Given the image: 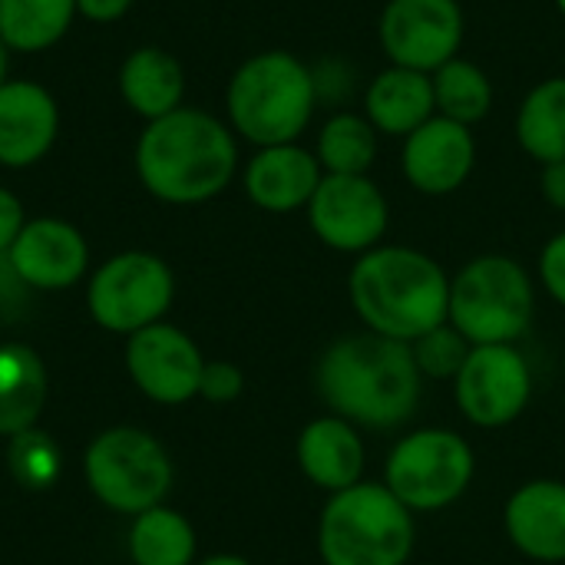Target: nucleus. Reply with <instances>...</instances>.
<instances>
[{
	"mask_svg": "<svg viewBox=\"0 0 565 565\" xmlns=\"http://www.w3.org/2000/svg\"><path fill=\"white\" fill-rule=\"evenodd\" d=\"M175 298L172 268L152 252H119L106 258L86 285L89 318L109 334H136L159 324Z\"/></svg>",
	"mask_w": 565,
	"mask_h": 565,
	"instance_id": "9",
	"label": "nucleus"
},
{
	"mask_svg": "<svg viewBox=\"0 0 565 565\" xmlns=\"http://www.w3.org/2000/svg\"><path fill=\"white\" fill-rule=\"evenodd\" d=\"M430 79H434L437 116H447V119L473 129L493 113V99H497L493 79L487 76V70L480 63H473L467 56H454L440 70H434Z\"/></svg>",
	"mask_w": 565,
	"mask_h": 565,
	"instance_id": "26",
	"label": "nucleus"
},
{
	"mask_svg": "<svg viewBox=\"0 0 565 565\" xmlns=\"http://www.w3.org/2000/svg\"><path fill=\"white\" fill-rule=\"evenodd\" d=\"M122 103L146 122L185 106V66L162 46H136L116 73Z\"/></svg>",
	"mask_w": 565,
	"mask_h": 565,
	"instance_id": "21",
	"label": "nucleus"
},
{
	"mask_svg": "<svg viewBox=\"0 0 565 565\" xmlns=\"http://www.w3.org/2000/svg\"><path fill=\"white\" fill-rule=\"evenodd\" d=\"M7 70H10V50H7L3 40H0V83L7 79Z\"/></svg>",
	"mask_w": 565,
	"mask_h": 565,
	"instance_id": "37",
	"label": "nucleus"
},
{
	"mask_svg": "<svg viewBox=\"0 0 565 565\" xmlns=\"http://www.w3.org/2000/svg\"><path fill=\"white\" fill-rule=\"evenodd\" d=\"M242 391H245V374L232 361H205L199 397H205L209 404H232L242 397Z\"/></svg>",
	"mask_w": 565,
	"mask_h": 565,
	"instance_id": "31",
	"label": "nucleus"
},
{
	"mask_svg": "<svg viewBox=\"0 0 565 565\" xmlns=\"http://www.w3.org/2000/svg\"><path fill=\"white\" fill-rule=\"evenodd\" d=\"M195 546L192 523L169 507H152L132 516L129 559L136 565H192Z\"/></svg>",
	"mask_w": 565,
	"mask_h": 565,
	"instance_id": "27",
	"label": "nucleus"
},
{
	"mask_svg": "<svg viewBox=\"0 0 565 565\" xmlns=\"http://www.w3.org/2000/svg\"><path fill=\"white\" fill-rule=\"evenodd\" d=\"M533 318L536 281L510 255H477L450 278L447 321L470 344H520Z\"/></svg>",
	"mask_w": 565,
	"mask_h": 565,
	"instance_id": "6",
	"label": "nucleus"
},
{
	"mask_svg": "<svg viewBox=\"0 0 565 565\" xmlns=\"http://www.w3.org/2000/svg\"><path fill=\"white\" fill-rule=\"evenodd\" d=\"M361 106H364L361 113L371 119V126L381 136H387V139H407L430 116H437L434 79H430V73L387 63L384 70H377L364 83Z\"/></svg>",
	"mask_w": 565,
	"mask_h": 565,
	"instance_id": "20",
	"label": "nucleus"
},
{
	"mask_svg": "<svg viewBox=\"0 0 565 565\" xmlns=\"http://www.w3.org/2000/svg\"><path fill=\"white\" fill-rule=\"evenodd\" d=\"M295 454L308 483H315L328 497L364 480V460H367L364 437L351 420L338 414H324L305 424Z\"/></svg>",
	"mask_w": 565,
	"mask_h": 565,
	"instance_id": "19",
	"label": "nucleus"
},
{
	"mask_svg": "<svg viewBox=\"0 0 565 565\" xmlns=\"http://www.w3.org/2000/svg\"><path fill=\"white\" fill-rule=\"evenodd\" d=\"M26 225V212L17 192H10L7 185H0V258H7V252L13 248L17 235Z\"/></svg>",
	"mask_w": 565,
	"mask_h": 565,
	"instance_id": "33",
	"label": "nucleus"
},
{
	"mask_svg": "<svg viewBox=\"0 0 565 565\" xmlns=\"http://www.w3.org/2000/svg\"><path fill=\"white\" fill-rule=\"evenodd\" d=\"M318 109L311 63L291 50L245 56L225 86V122L255 149L301 142Z\"/></svg>",
	"mask_w": 565,
	"mask_h": 565,
	"instance_id": "4",
	"label": "nucleus"
},
{
	"mask_svg": "<svg viewBox=\"0 0 565 565\" xmlns=\"http://www.w3.org/2000/svg\"><path fill=\"white\" fill-rule=\"evenodd\" d=\"M76 20V0H0V40L10 53L56 46Z\"/></svg>",
	"mask_w": 565,
	"mask_h": 565,
	"instance_id": "25",
	"label": "nucleus"
},
{
	"mask_svg": "<svg viewBox=\"0 0 565 565\" xmlns=\"http://www.w3.org/2000/svg\"><path fill=\"white\" fill-rule=\"evenodd\" d=\"M126 367L136 387L166 407H179L192 397H199L205 358L199 344L175 324H149L136 334H129L126 344Z\"/></svg>",
	"mask_w": 565,
	"mask_h": 565,
	"instance_id": "13",
	"label": "nucleus"
},
{
	"mask_svg": "<svg viewBox=\"0 0 565 565\" xmlns=\"http://www.w3.org/2000/svg\"><path fill=\"white\" fill-rule=\"evenodd\" d=\"M89 493L113 513L139 516L162 507L172 487V460L166 447L136 427L103 430L83 457Z\"/></svg>",
	"mask_w": 565,
	"mask_h": 565,
	"instance_id": "8",
	"label": "nucleus"
},
{
	"mask_svg": "<svg viewBox=\"0 0 565 565\" xmlns=\"http://www.w3.org/2000/svg\"><path fill=\"white\" fill-rule=\"evenodd\" d=\"M50 394L43 358L26 344H0V437L33 430Z\"/></svg>",
	"mask_w": 565,
	"mask_h": 565,
	"instance_id": "22",
	"label": "nucleus"
},
{
	"mask_svg": "<svg viewBox=\"0 0 565 565\" xmlns=\"http://www.w3.org/2000/svg\"><path fill=\"white\" fill-rule=\"evenodd\" d=\"M60 450L43 430H23L10 437V470L13 480L26 490H50L60 477Z\"/></svg>",
	"mask_w": 565,
	"mask_h": 565,
	"instance_id": "28",
	"label": "nucleus"
},
{
	"mask_svg": "<svg viewBox=\"0 0 565 565\" xmlns=\"http://www.w3.org/2000/svg\"><path fill=\"white\" fill-rule=\"evenodd\" d=\"M470 348L473 344L450 321L420 334L417 341H411V354H414V364L424 381H454L460 374Z\"/></svg>",
	"mask_w": 565,
	"mask_h": 565,
	"instance_id": "29",
	"label": "nucleus"
},
{
	"mask_svg": "<svg viewBox=\"0 0 565 565\" xmlns=\"http://www.w3.org/2000/svg\"><path fill=\"white\" fill-rule=\"evenodd\" d=\"M533 367L516 344H473L454 377L460 414L483 430H500L520 420L533 401Z\"/></svg>",
	"mask_w": 565,
	"mask_h": 565,
	"instance_id": "10",
	"label": "nucleus"
},
{
	"mask_svg": "<svg viewBox=\"0 0 565 565\" xmlns=\"http://www.w3.org/2000/svg\"><path fill=\"white\" fill-rule=\"evenodd\" d=\"M311 76H315V93H318V106H338L344 109V103L358 93V70L341 60V56H328L311 63Z\"/></svg>",
	"mask_w": 565,
	"mask_h": 565,
	"instance_id": "30",
	"label": "nucleus"
},
{
	"mask_svg": "<svg viewBox=\"0 0 565 565\" xmlns=\"http://www.w3.org/2000/svg\"><path fill=\"white\" fill-rule=\"evenodd\" d=\"M417 543L414 513L384 483H354L331 493L318 516L324 565H407Z\"/></svg>",
	"mask_w": 565,
	"mask_h": 565,
	"instance_id": "5",
	"label": "nucleus"
},
{
	"mask_svg": "<svg viewBox=\"0 0 565 565\" xmlns=\"http://www.w3.org/2000/svg\"><path fill=\"white\" fill-rule=\"evenodd\" d=\"M503 530L513 550L546 565L565 563V483L530 480L503 507Z\"/></svg>",
	"mask_w": 565,
	"mask_h": 565,
	"instance_id": "18",
	"label": "nucleus"
},
{
	"mask_svg": "<svg viewBox=\"0 0 565 565\" xmlns=\"http://www.w3.org/2000/svg\"><path fill=\"white\" fill-rule=\"evenodd\" d=\"M136 0H76V17L89 23H116L132 10Z\"/></svg>",
	"mask_w": 565,
	"mask_h": 565,
	"instance_id": "34",
	"label": "nucleus"
},
{
	"mask_svg": "<svg viewBox=\"0 0 565 565\" xmlns=\"http://www.w3.org/2000/svg\"><path fill=\"white\" fill-rule=\"evenodd\" d=\"M513 132L533 162L565 159V76H546L523 96Z\"/></svg>",
	"mask_w": 565,
	"mask_h": 565,
	"instance_id": "23",
	"label": "nucleus"
},
{
	"mask_svg": "<svg viewBox=\"0 0 565 565\" xmlns=\"http://www.w3.org/2000/svg\"><path fill=\"white\" fill-rule=\"evenodd\" d=\"M60 136V103L36 79L0 83V166L30 169L50 156Z\"/></svg>",
	"mask_w": 565,
	"mask_h": 565,
	"instance_id": "16",
	"label": "nucleus"
},
{
	"mask_svg": "<svg viewBox=\"0 0 565 565\" xmlns=\"http://www.w3.org/2000/svg\"><path fill=\"white\" fill-rule=\"evenodd\" d=\"M553 3H556V10L565 17V0H553Z\"/></svg>",
	"mask_w": 565,
	"mask_h": 565,
	"instance_id": "38",
	"label": "nucleus"
},
{
	"mask_svg": "<svg viewBox=\"0 0 565 565\" xmlns=\"http://www.w3.org/2000/svg\"><path fill=\"white\" fill-rule=\"evenodd\" d=\"M305 212L321 245L354 258L384 245L391 225V202L371 175H324Z\"/></svg>",
	"mask_w": 565,
	"mask_h": 565,
	"instance_id": "12",
	"label": "nucleus"
},
{
	"mask_svg": "<svg viewBox=\"0 0 565 565\" xmlns=\"http://www.w3.org/2000/svg\"><path fill=\"white\" fill-rule=\"evenodd\" d=\"M315 387L328 411L358 430H397L417 414L424 377L411 344L361 331L324 348L315 367Z\"/></svg>",
	"mask_w": 565,
	"mask_h": 565,
	"instance_id": "1",
	"label": "nucleus"
},
{
	"mask_svg": "<svg viewBox=\"0 0 565 565\" xmlns=\"http://www.w3.org/2000/svg\"><path fill=\"white\" fill-rule=\"evenodd\" d=\"M199 565H252V563H248V559H242V556L222 553V556H209V559H202Z\"/></svg>",
	"mask_w": 565,
	"mask_h": 565,
	"instance_id": "36",
	"label": "nucleus"
},
{
	"mask_svg": "<svg viewBox=\"0 0 565 565\" xmlns=\"http://www.w3.org/2000/svg\"><path fill=\"white\" fill-rule=\"evenodd\" d=\"M132 162L152 199L166 205H202L235 182L242 152L225 119L199 106H179L142 126Z\"/></svg>",
	"mask_w": 565,
	"mask_h": 565,
	"instance_id": "2",
	"label": "nucleus"
},
{
	"mask_svg": "<svg viewBox=\"0 0 565 565\" xmlns=\"http://www.w3.org/2000/svg\"><path fill=\"white\" fill-rule=\"evenodd\" d=\"M321 179L324 169L315 149L301 142L262 146L242 166V189L248 202L271 215H291L298 209H308Z\"/></svg>",
	"mask_w": 565,
	"mask_h": 565,
	"instance_id": "17",
	"label": "nucleus"
},
{
	"mask_svg": "<svg viewBox=\"0 0 565 565\" xmlns=\"http://www.w3.org/2000/svg\"><path fill=\"white\" fill-rule=\"evenodd\" d=\"M467 17L460 0H387L377 17V40L394 66L434 73L460 56Z\"/></svg>",
	"mask_w": 565,
	"mask_h": 565,
	"instance_id": "11",
	"label": "nucleus"
},
{
	"mask_svg": "<svg viewBox=\"0 0 565 565\" xmlns=\"http://www.w3.org/2000/svg\"><path fill=\"white\" fill-rule=\"evenodd\" d=\"M477 457L467 437L447 427L404 434L384 463V487L417 516L440 513L467 497Z\"/></svg>",
	"mask_w": 565,
	"mask_h": 565,
	"instance_id": "7",
	"label": "nucleus"
},
{
	"mask_svg": "<svg viewBox=\"0 0 565 565\" xmlns=\"http://www.w3.org/2000/svg\"><path fill=\"white\" fill-rule=\"evenodd\" d=\"M377 149L381 132L364 113L354 109H334L315 136V156L324 175H371Z\"/></svg>",
	"mask_w": 565,
	"mask_h": 565,
	"instance_id": "24",
	"label": "nucleus"
},
{
	"mask_svg": "<svg viewBox=\"0 0 565 565\" xmlns=\"http://www.w3.org/2000/svg\"><path fill=\"white\" fill-rule=\"evenodd\" d=\"M348 298L371 334L411 344L420 334L447 324L450 275L420 248L377 245L354 258Z\"/></svg>",
	"mask_w": 565,
	"mask_h": 565,
	"instance_id": "3",
	"label": "nucleus"
},
{
	"mask_svg": "<svg viewBox=\"0 0 565 565\" xmlns=\"http://www.w3.org/2000/svg\"><path fill=\"white\" fill-rule=\"evenodd\" d=\"M540 285L559 308H565V228L540 252Z\"/></svg>",
	"mask_w": 565,
	"mask_h": 565,
	"instance_id": "32",
	"label": "nucleus"
},
{
	"mask_svg": "<svg viewBox=\"0 0 565 565\" xmlns=\"http://www.w3.org/2000/svg\"><path fill=\"white\" fill-rule=\"evenodd\" d=\"M540 192H543V199L556 212H565V159L543 166V172H540Z\"/></svg>",
	"mask_w": 565,
	"mask_h": 565,
	"instance_id": "35",
	"label": "nucleus"
},
{
	"mask_svg": "<svg viewBox=\"0 0 565 565\" xmlns=\"http://www.w3.org/2000/svg\"><path fill=\"white\" fill-rule=\"evenodd\" d=\"M477 169V136L470 126L447 116H430L420 129L401 139V172L420 195H454Z\"/></svg>",
	"mask_w": 565,
	"mask_h": 565,
	"instance_id": "14",
	"label": "nucleus"
},
{
	"mask_svg": "<svg viewBox=\"0 0 565 565\" xmlns=\"http://www.w3.org/2000/svg\"><path fill=\"white\" fill-rule=\"evenodd\" d=\"M7 268L23 288L63 291L86 275L89 245L66 218H26L23 232L7 252Z\"/></svg>",
	"mask_w": 565,
	"mask_h": 565,
	"instance_id": "15",
	"label": "nucleus"
}]
</instances>
